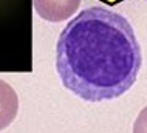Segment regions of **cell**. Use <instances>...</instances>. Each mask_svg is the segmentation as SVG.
<instances>
[{
	"instance_id": "6da1fadb",
	"label": "cell",
	"mask_w": 147,
	"mask_h": 133,
	"mask_svg": "<svg viewBox=\"0 0 147 133\" xmlns=\"http://www.w3.org/2000/svg\"><path fill=\"white\" fill-rule=\"evenodd\" d=\"M141 47L124 16L91 6L71 19L56 45L63 87L88 102L116 99L136 82Z\"/></svg>"
},
{
	"instance_id": "7a4b0ae2",
	"label": "cell",
	"mask_w": 147,
	"mask_h": 133,
	"mask_svg": "<svg viewBox=\"0 0 147 133\" xmlns=\"http://www.w3.org/2000/svg\"><path fill=\"white\" fill-rule=\"evenodd\" d=\"M36 13L48 22H63L78 11L81 0H33Z\"/></svg>"
},
{
	"instance_id": "3957f363",
	"label": "cell",
	"mask_w": 147,
	"mask_h": 133,
	"mask_svg": "<svg viewBox=\"0 0 147 133\" xmlns=\"http://www.w3.org/2000/svg\"><path fill=\"white\" fill-rule=\"evenodd\" d=\"M19 111V98L14 88L0 79V130L9 127L17 116Z\"/></svg>"
},
{
	"instance_id": "277c9868",
	"label": "cell",
	"mask_w": 147,
	"mask_h": 133,
	"mask_svg": "<svg viewBox=\"0 0 147 133\" xmlns=\"http://www.w3.org/2000/svg\"><path fill=\"white\" fill-rule=\"evenodd\" d=\"M133 133H147V105L142 108L133 124Z\"/></svg>"
}]
</instances>
